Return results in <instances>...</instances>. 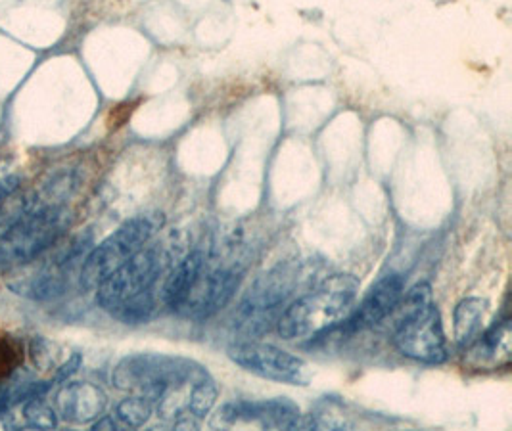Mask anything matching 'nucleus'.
<instances>
[{"instance_id": "nucleus-18", "label": "nucleus", "mask_w": 512, "mask_h": 431, "mask_svg": "<svg viewBox=\"0 0 512 431\" xmlns=\"http://www.w3.org/2000/svg\"><path fill=\"white\" fill-rule=\"evenodd\" d=\"M215 399H217V386H215V382L211 380L210 376L198 380L192 386L190 395H188L187 416H192L198 422L204 420L210 414V410L213 409Z\"/></svg>"}, {"instance_id": "nucleus-4", "label": "nucleus", "mask_w": 512, "mask_h": 431, "mask_svg": "<svg viewBox=\"0 0 512 431\" xmlns=\"http://www.w3.org/2000/svg\"><path fill=\"white\" fill-rule=\"evenodd\" d=\"M162 213H144L123 223L112 236L96 246L87 257L79 273L83 290H94L104 278L127 263L137 251L142 250L150 238L163 227Z\"/></svg>"}, {"instance_id": "nucleus-19", "label": "nucleus", "mask_w": 512, "mask_h": 431, "mask_svg": "<svg viewBox=\"0 0 512 431\" xmlns=\"http://www.w3.org/2000/svg\"><path fill=\"white\" fill-rule=\"evenodd\" d=\"M24 418L31 428H37V430H54L58 426V418L54 410L50 409L41 397L27 399Z\"/></svg>"}, {"instance_id": "nucleus-17", "label": "nucleus", "mask_w": 512, "mask_h": 431, "mask_svg": "<svg viewBox=\"0 0 512 431\" xmlns=\"http://www.w3.org/2000/svg\"><path fill=\"white\" fill-rule=\"evenodd\" d=\"M509 338H511V324H509V320H503L501 324L493 326L488 334L480 340L476 347V353L482 359H489L493 363L495 361L499 363L501 355L505 359H509V355H511V340Z\"/></svg>"}, {"instance_id": "nucleus-16", "label": "nucleus", "mask_w": 512, "mask_h": 431, "mask_svg": "<svg viewBox=\"0 0 512 431\" xmlns=\"http://www.w3.org/2000/svg\"><path fill=\"white\" fill-rule=\"evenodd\" d=\"M154 410V401L146 395H133L123 399L116 409V422L121 428H140L148 422Z\"/></svg>"}, {"instance_id": "nucleus-20", "label": "nucleus", "mask_w": 512, "mask_h": 431, "mask_svg": "<svg viewBox=\"0 0 512 431\" xmlns=\"http://www.w3.org/2000/svg\"><path fill=\"white\" fill-rule=\"evenodd\" d=\"M52 347H54V343L43 340V338L33 341V345H31V359L35 366L43 372L52 370V366L56 364V357L52 355Z\"/></svg>"}, {"instance_id": "nucleus-7", "label": "nucleus", "mask_w": 512, "mask_h": 431, "mask_svg": "<svg viewBox=\"0 0 512 431\" xmlns=\"http://www.w3.org/2000/svg\"><path fill=\"white\" fill-rule=\"evenodd\" d=\"M162 273V253L156 248L137 251L127 263L104 278L96 290V299L102 309L114 313L131 297L154 290V284Z\"/></svg>"}, {"instance_id": "nucleus-6", "label": "nucleus", "mask_w": 512, "mask_h": 431, "mask_svg": "<svg viewBox=\"0 0 512 431\" xmlns=\"http://www.w3.org/2000/svg\"><path fill=\"white\" fill-rule=\"evenodd\" d=\"M296 288V273L279 267L263 276L236 309L234 326L246 336H261L279 322L282 309Z\"/></svg>"}, {"instance_id": "nucleus-12", "label": "nucleus", "mask_w": 512, "mask_h": 431, "mask_svg": "<svg viewBox=\"0 0 512 431\" xmlns=\"http://www.w3.org/2000/svg\"><path fill=\"white\" fill-rule=\"evenodd\" d=\"M401 295H403V278L399 274L386 276L363 299V303L353 313V317L346 320V328L363 330V328H371V326L380 324L382 320L390 317V313L394 311Z\"/></svg>"}, {"instance_id": "nucleus-21", "label": "nucleus", "mask_w": 512, "mask_h": 431, "mask_svg": "<svg viewBox=\"0 0 512 431\" xmlns=\"http://www.w3.org/2000/svg\"><path fill=\"white\" fill-rule=\"evenodd\" d=\"M22 184V177L20 175H6L0 179V202L6 200L8 196L16 194L18 188Z\"/></svg>"}, {"instance_id": "nucleus-14", "label": "nucleus", "mask_w": 512, "mask_h": 431, "mask_svg": "<svg viewBox=\"0 0 512 431\" xmlns=\"http://www.w3.org/2000/svg\"><path fill=\"white\" fill-rule=\"evenodd\" d=\"M204 265H206L204 253L200 250L192 251L171 271L165 280L162 294L163 303L167 307H171L173 311L179 309V305L185 301V297Z\"/></svg>"}, {"instance_id": "nucleus-1", "label": "nucleus", "mask_w": 512, "mask_h": 431, "mask_svg": "<svg viewBox=\"0 0 512 431\" xmlns=\"http://www.w3.org/2000/svg\"><path fill=\"white\" fill-rule=\"evenodd\" d=\"M359 290L351 274H334L313 292L288 305L280 315L279 334L288 341L313 340L334 330L351 313Z\"/></svg>"}, {"instance_id": "nucleus-11", "label": "nucleus", "mask_w": 512, "mask_h": 431, "mask_svg": "<svg viewBox=\"0 0 512 431\" xmlns=\"http://www.w3.org/2000/svg\"><path fill=\"white\" fill-rule=\"evenodd\" d=\"M108 405L106 393L89 382H73L62 387L56 397L60 416L70 424H89L100 418Z\"/></svg>"}, {"instance_id": "nucleus-2", "label": "nucleus", "mask_w": 512, "mask_h": 431, "mask_svg": "<svg viewBox=\"0 0 512 431\" xmlns=\"http://www.w3.org/2000/svg\"><path fill=\"white\" fill-rule=\"evenodd\" d=\"M392 315H396L392 340L403 357L426 364H442L447 359L442 318L428 284H417L405 297L401 295Z\"/></svg>"}, {"instance_id": "nucleus-13", "label": "nucleus", "mask_w": 512, "mask_h": 431, "mask_svg": "<svg viewBox=\"0 0 512 431\" xmlns=\"http://www.w3.org/2000/svg\"><path fill=\"white\" fill-rule=\"evenodd\" d=\"M71 269L73 267L58 265L50 259L39 271L12 280L8 288L12 290V294L31 301H50L66 294V290L70 288Z\"/></svg>"}, {"instance_id": "nucleus-5", "label": "nucleus", "mask_w": 512, "mask_h": 431, "mask_svg": "<svg viewBox=\"0 0 512 431\" xmlns=\"http://www.w3.org/2000/svg\"><path fill=\"white\" fill-rule=\"evenodd\" d=\"M206 376L208 372L202 366L185 359L163 355H133L117 364L112 382L117 389L137 391L139 395H146L156 403L165 389L198 382Z\"/></svg>"}, {"instance_id": "nucleus-15", "label": "nucleus", "mask_w": 512, "mask_h": 431, "mask_svg": "<svg viewBox=\"0 0 512 431\" xmlns=\"http://www.w3.org/2000/svg\"><path fill=\"white\" fill-rule=\"evenodd\" d=\"M484 301L478 297L463 299L455 309V338L459 345H470L480 332V322L484 317Z\"/></svg>"}, {"instance_id": "nucleus-9", "label": "nucleus", "mask_w": 512, "mask_h": 431, "mask_svg": "<svg viewBox=\"0 0 512 431\" xmlns=\"http://www.w3.org/2000/svg\"><path fill=\"white\" fill-rule=\"evenodd\" d=\"M244 267L240 261H233L231 265H217L208 271H202L194 280L185 301L179 305V313L187 317L208 318L215 315L221 307L229 303L238 282L242 278Z\"/></svg>"}, {"instance_id": "nucleus-3", "label": "nucleus", "mask_w": 512, "mask_h": 431, "mask_svg": "<svg viewBox=\"0 0 512 431\" xmlns=\"http://www.w3.org/2000/svg\"><path fill=\"white\" fill-rule=\"evenodd\" d=\"M70 225V209L64 205L25 213L0 234V269H14L35 261L64 236Z\"/></svg>"}, {"instance_id": "nucleus-10", "label": "nucleus", "mask_w": 512, "mask_h": 431, "mask_svg": "<svg viewBox=\"0 0 512 431\" xmlns=\"http://www.w3.org/2000/svg\"><path fill=\"white\" fill-rule=\"evenodd\" d=\"M221 418L229 424L234 422H257L263 428L275 430H296V428H315L313 416L302 418L300 409L286 401V399H273V401H257V403H233L227 405Z\"/></svg>"}, {"instance_id": "nucleus-23", "label": "nucleus", "mask_w": 512, "mask_h": 431, "mask_svg": "<svg viewBox=\"0 0 512 431\" xmlns=\"http://www.w3.org/2000/svg\"><path fill=\"white\" fill-rule=\"evenodd\" d=\"M93 428L94 430H117L119 424H117L116 418H102L94 424Z\"/></svg>"}, {"instance_id": "nucleus-8", "label": "nucleus", "mask_w": 512, "mask_h": 431, "mask_svg": "<svg viewBox=\"0 0 512 431\" xmlns=\"http://www.w3.org/2000/svg\"><path fill=\"white\" fill-rule=\"evenodd\" d=\"M229 357L261 378L292 386H307L309 370L302 359L269 343L244 341L229 347Z\"/></svg>"}, {"instance_id": "nucleus-22", "label": "nucleus", "mask_w": 512, "mask_h": 431, "mask_svg": "<svg viewBox=\"0 0 512 431\" xmlns=\"http://www.w3.org/2000/svg\"><path fill=\"white\" fill-rule=\"evenodd\" d=\"M79 364H81V355H73L68 363L64 364L60 370H58V374H56V382H60V380H66V378H70L73 372H77V368H79Z\"/></svg>"}]
</instances>
